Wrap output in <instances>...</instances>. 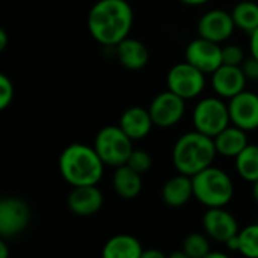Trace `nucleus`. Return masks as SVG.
I'll return each instance as SVG.
<instances>
[{"mask_svg": "<svg viewBox=\"0 0 258 258\" xmlns=\"http://www.w3.org/2000/svg\"><path fill=\"white\" fill-rule=\"evenodd\" d=\"M133 26V9L125 0H98L89 11L88 29L92 38L107 47L124 41Z\"/></svg>", "mask_w": 258, "mask_h": 258, "instance_id": "f257e3e1", "label": "nucleus"}, {"mask_svg": "<svg viewBox=\"0 0 258 258\" xmlns=\"http://www.w3.org/2000/svg\"><path fill=\"white\" fill-rule=\"evenodd\" d=\"M104 162L95 151L83 144L67 147L59 157L60 175L67 183L74 186L97 184L103 175Z\"/></svg>", "mask_w": 258, "mask_h": 258, "instance_id": "f03ea898", "label": "nucleus"}, {"mask_svg": "<svg viewBox=\"0 0 258 258\" xmlns=\"http://www.w3.org/2000/svg\"><path fill=\"white\" fill-rule=\"evenodd\" d=\"M216 153L215 139L195 130L183 135L175 142L172 162L180 174L194 177L203 169L212 166Z\"/></svg>", "mask_w": 258, "mask_h": 258, "instance_id": "7ed1b4c3", "label": "nucleus"}, {"mask_svg": "<svg viewBox=\"0 0 258 258\" xmlns=\"http://www.w3.org/2000/svg\"><path fill=\"white\" fill-rule=\"evenodd\" d=\"M194 197L209 209L224 207L233 198V181L222 169L209 166L192 177Z\"/></svg>", "mask_w": 258, "mask_h": 258, "instance_id": "20e7f679", "label": "nucleus"}, {"mask_svg": "<svg viewBox=\"0 0 258 258\" xmlns=\"http://www.w3.org/2000/svg\"><path fill=\"white\" fill-rule=\"evenodd\" d=\"M94 148L104 165L118 168L127 163L133 151V139L119 125H107L98 132Z\"/></svg>", "mask_w": 258, "mask_h": 258, "instance_id": "39448f33", "label": "nucleus"}, {"mask_svg": "<svg viewBox=\"0 0 258 258\" xmlns=\"http://www.w3.org/2000/svg\"><path fill=\"white\" fill-rule=\"evenodd\" d=\"M230 109L219 98H204L194 110L195 128L207 136L215 138L230 125Z\"/></svg>", "mask_w": 258, "mask_h": 258, "instance_id": "423d86ee", "label": "nucleus"}, {"mask_svg": "<svg viewBox=\"0 0 258 258\" xmlns=\"http://www.w3.org/2000/svg\"><path fill=\"white\" fill-rule=\"evenodd\" d=\"M166 83H168V89L183 97L184 100H189L203 92L206 79L201 70H198L197 67H194L186 60L174 65L169 70Z\"/></svg>", "mask_w": 258, "mask_h": 258, "instance_id": "0eeeda50", "label": "nucleus"}, {"mask_svg": "<svg viewBox=\"0 0 258 258\" xmlns=\"http://www.w3.org/2000/svg\"><path fill=\"white\" fill-rule=\"evenodd\" d=\"M184 98L168 89L166 92L159 94L150 106V113L154 125L160 128H168L175 125L184 115Z\"/></svg>", "mask_w": 258, "mask_h": 258, "instance_id": "6e6552de", "label": "nucleus"}, {"mask_svg": "<svg viewBox=\"0 0 258 258\" xmlns=\"http://www.w3.org/2000/svg\"><path fill=\"white\" fill-rule=\"evenodd\" d=\"M186 60L204 74H212L222 65V48L219 47V42L200 36L189 42L186 48Z\"/></svg>", "mask_w": 258, "mask_h": 258, "instance_id": "1a4fd4ad", "label": "nucleus"}, {"mask_svg": "<svg viewBox=\"0 0 258 258\" xmlns=\"http://www.w3.org/2000/svg\"><path fill=\"white\" fill-rule=\"evenodd\" d=\"M30 212L20 198H3L0 201V234L3 239L20 234L29 224Z\"/></svg>", "mask_w": 258, "mask_h": 258, "instance_id": "9d476101", "label": "nucleus"}, {"mask_svg": "<svg viewBox=\"0 0 258 258\" xmlns=\"http://www.w3.org/2000/svg\"><path fill=\"white\" fill-rule=\"evenodd\" d=\"M230 119L234 125L245 132L258 128V95L254 92L242 91L230 98Z\"/></svg>", "mask_w": 258, "mask_h": 258, "instance_id": "9b49d317", "label": "nucleus"}, {"mask_svg": "<svg viewBox=\"0 0 258 258\" xmlns=\"http://www.w3.org/2000/svg\"><path fill=\"white\" fill-rule=\"evenodd\" d=\"M234 27L236 23L233 20V15L222 9H213L206 12L198 23L200 36L215 42L227 41L233 35Z\"/></svg>", "mask_w": 258, "mask_h": 258, "instance_id": "f8f14e48", "label": "nucleus"}, {"mask_svg": "<svg viewBox=\"0 0 258 258\" xmlns=\"http://www.w3.org/2000/svg\"><path fill=\"white\" fill-rule=\"evenodd\" d=\"M248 77L242 67L222 63L215 73H212V86L215 92L224 98H233L245 91Z\"/></svg>", "mask_w": 258, "mask_h": 258, "instance_id": "ddd939ff", "label": "nucleus"}, {"mask_svg": "<svg viewBox=\"0 0 258 258\" xmlns=\"http://www.w3.org/2000/svg\"><path fill=\"white\" fill-rule=\"evenodd\" d=\"M203 225L206 233L218 240L225 243L233 236L239 234V227L231 213L224 210L222 207H212L206 212L203 218Z\"/></svg>", "mask_w": 258, "mask_h": 258, "instance_id": "4468645a", "label": "nucleus"}, {"mask_svg": "<svg viewBox=\"0 0 258 258\" xmlns=\"http://www.w3.org/2000/svg\"><path fill=\"white\" fill-rule=\"evenodd\" d=\"M103 206V195L95 184L74 186L68 195V207L74 215L91 216L95 215Z\"/></svg>", "mask_w": 258, "mask_h": 258, "instance_id": "2eb2a0df", "label": "nucleus"}, {"mask_svg": "<svg viewBox=\"0 0 258 258\" xmlns=\"http://www.w3.org/2000/svg\"><path fill=\"white\" fill-rule=\"evenodd\" d=\"M153 125H154V122H153L150 110L139 107V106L127 109L119 119V127L133 141L145 138L150 133Z\"/></svg>", "mask_w": 258, "mask_h": 258, "instance_id": "dca6fc26", "label": "nucleus"}, {"mask_svg": "<svg viewBox=\"0 0 258 258\" xmlns=\"http://www.w3.org/2000/svg\"><path fill=\"white\" fill-rule=\"evenodd\" d=\"M192 197H194L192 177L186 174H180L169 178L162 189V198L171 207H181Z\"/></svg>", "mask_w": 258, "mask_h": 258, "instance_id": "f3484780", "label": "nucleus"}, {"mask_svg": "<svg viewBox=\"0 0 258 258\" xmlns=\"http://www.w3.org/2000/svg\"><path fill=\"white\" fill-rule=\"evenodd\" d=\"M116 53L122 67L128 70H142L147 65L148 57H150V53L145 44L128 36L116 45Z\"/></svg>", "mask_w": 258, "mask_h": 258, "instance_id": "a211bd4d", "label": "nucleus"}, {"mask_svg": "<svg viewBox=\"0 0 258 258\" xmlns=\"http://www.w3.org/2000/svg\"><path fill=\"white\" fill-rule=\"evenodd\" d=\"M213 139H215L216 151L222 156H227V157H236L248 145L246 132L240 127L234 125V124L224 128Z\"/></svg>", "mask_w": 258, "mask_h": 258, "instance_id": "6ab92c4d", "label": "nucleus"}, {"mask_svg": "<svg viewBox=\"0 0 258 258\" xmlns=\"http://www.w3.org/2000/svg\"><path fill=\"white\" fill-rule=\"evenodd\" d=\"M113 189L118 197L124 200L136 198L142 190V178L138 171L130 168L127 163L116 168L113 174Z\"/></svg>", "mask_w": 258, "mask_h": 258, "instance_id": "aec40b11", "label": "nucleus"}, {"mask_svg": "<svg viewBox=\"0 0 258 258\" xmlns=\"http://www.w3.org/2000/svg\"><path fill=\"white\" fill-rule=\"evenodd\" d=\"M144 254L138 239L127 234H119L106 242L103 246L104 258H141Z\"/></svg>", "mask_w": 258, "mask_h": 258, "instance_id": "412c9836", "label": "nucleus"}, {"mask_svg": "<svg viewBox=\"0 0 258 258\" xmlns=\"http://www.w3.org/2000/svg\"><path fill=\"white\" fill-rule=\"evenodd\" d=\"M236 169L246 181L258 180V145H246L245 150L236 156Z\"/></svg>", "mask_w": 258, "mask_h": 258, "instance_id": "4be33fe9", "label": "nucleus"}, {"mask_svg": "<svg viewBox=\"0 0 258 258\" xmlns=\"http://www.w3.org/2000/svg\"><path fill=\"white\" fill-rule=\"evenodd\" d=\"M236 27L243 29L248 33H252L258 27V3L245 0L236 5L231 12Z\"/></svg>", "mask_w": 258, "mask_h": 258, "instance_id": "5701e85b", "label": "nucleus"}, {"mask_svg": "<svg viewBox=\"0 0 258 258\" xmlns=\"http://www.w3.org/2000/svg\"><path fill=\"white\" fill-rule=\"evenodd\" d=\"M183 251L186 252L187 258H206L210 252V243L206 236L192 233L184 239Z\"/></svg>", "mask_w": 258, "mask_h": 258, "instance_id": "b1692460", "label": "nucleus"}, {"mask_svg": "<svg viewBox=\"0 0 258 258\" xmlns=\"http://www.w3.org/2000/svg\"><path fill=\"white\" fill-rule=\"evenodd\" d=\"M240 237V248L239 251L251 258H258V224L249 225L239 233Z\"/></svg>", "mask_w": 258, "mask_h": 258, "instance_id": "393cba45", "label": "nucleus"}, {"mask_svg": "<svg viewBox=\"0 0 258 258\" xmlns=\"http://www.w3.org/2000/svg\"><path fill=\"white\" fill-rule=\"evenodd\" d=\"M127 165L130 168H133L135 171H138L139 174H144V172H147L151 168L153 159H151V156L147 151L133 150L130 157H128V160H127Z\"/></svg>", "mask_w": 258, "mask_h": 258, "instance_id": "a878e982", "label": "nucleus"}, {"mask_svg": "<svg viewBox=\"0 0 258 258\" xmlns=\"http://www.w3.org/2000/svg\"><path fill=\"white\" fill-rule=\"evenodd\" d=\"M243 62H245V54L239 45H227L222 48V63L240 67Z\"/></svg>", "mask_w": 258, "mask_h": 258, "instance_id": "bb28decb", "label": "nucleus"}, {"mask_svg": "<svg viewBox=\"0 0 258 258\" xmlns=\"http://www.w3.org/2000/svg\"><path fill=\"white\" fill-rule=\"evenodd\" d=\"M14 98V85L8 76H0V109H6Z\"/></svg>", "mask_w": 258, "mask_h": 258, "instance_id": "cd10ccee", "label": "nucleus"}, {"mask_svg": "<svg viewBox=\"0 0 258 258\" xmlns=\"http://www.w3.org/2000/svg\"><path fill=\"white\" fill-rule=\"evenodd\" d=\"M242 68H243V73L248 79H252V80H258V59L257 57H251L248 60H245L242 63Z\"/></svg>", "mask_w": 258, "mask_h": 258, "instance_id": "c85d7f7f", "label": "nucleus"}, {"mask_svg": "<svg viewBox=\"0 0 258 258\" xmlns=\"http://www.w3.org/2000/svg\"><path fill=\"white\" fill-rule=\"evenodd\" d=\"M249 47H251V53L254 57L258 59V27L251 33V42H249Z\"/></svg>", "mask_w": 258, "mask_h": 258, "instance_id": "c756f323", "label": "nucleus"}, {"mask_svg": "<svg viewBox=\"0 0 258 258\" xmlns=\"http://www.w3.org/2000/svg\"><path fill=\"white\" fill-rule=\"evenodd\" d=\"M165 254L157 251V249H148V251H144L142 254V258H163Z\"/></svg>", "mask_w": 258, "mask_h": 258, "instance_id": "7c9ffc66", "label": "nucleus"}, {"mask_svg": "<svg viewBox=\"0 0 258 258\" xmlns=\"http://www.w3.org/2000/svg\"><path fill=\"white\" fill-rule=\"evenodd\" d=\"M8 44V35H6V30L5 29H0V50H5Z\"/></svg>", "mask_w": 258, "mask_h": 258, "instance_id": "2f4dec72", "label": "nucleus"}, {"mask_svg": "<svg viewBox=\"0 0 258 258\" xmlns=\"http://www.w3.org/2000/svg\"><path fill=\"white\" fill-rule=\"evenodd\" d=\"M184 5H189V6H200V5H204L207 3L209 0H181Z\"/></svg>", "mask_w": 258, "mask_h": 258, "instance_id": "473e14b6", "label": "nucleus"}, {"mask_svg": "<svg viewBox=\"0 0 258 258\" xmlns=\"http://www.w3.org/2000/svg\"><path fill=\"white\" fill-rule=\"evenodd\" d=\"M8 257V249H6V243L5 240H0V258Z\"/></svg>", "mask_w": 258, "mask_h": 258, "instance_id": "72a5a7b5", "label": "nucleus"}, {"mask_svg": "<svg viewBox=\"0 0 258 258\" xmlns=\"http://www.w3.org/2000/svg\"><path fill=\"white\" fill-rule=\"evenodd\" d=\"M225 257H227V255H225V254H222V252H209L206 258H225Z\"/></svg>", "mask_w": 258, "mask_h": 258, "instance_id": "f704fd0d", "label": "nucleus"}, {"mask_svg": "<svg viewBox=\"0 0 258 258\" xmlns=\"http://www.w3.org/2000/svg\"><path fill=\"white\" fill-rule=\"evenodd\" d=\"M252 194H254V198H255V201H257L258 204V180L254 181V190H252Z\"/></svg>", "mask_w": 258, "mask_h": 258, "instance_id": "c9c22d12", "label": "nucleus"}]
</instances>
